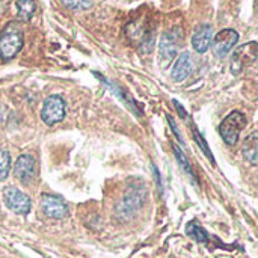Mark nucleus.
Returning <instances> with one entry per match:
<instances>
[{
	"label": "nucleus",
	"instance_id": "nucleus-10",
	"mask_svg": "<svg viewBox=\"0 0 258 258\" xmlns=\"http://www.w3.org/2000/svg\"><path fill=\"white\" fill-rule=\"evenodd\" d=\"M14 174H15V178L21 184L32 183L35 180V177H36V166H35L33 157L29 156V154H21L15 162Z\"/></svg>",
	"mask_w": 258,
	"mask_h": 258
},
{
	"label": "nucleus",
	"instance_id": "nucleus-19",
	"mask_svg": "<svg viewBox=\"0 0 258 258\" xmlns=\"http://www.w3.org/2000/svg\"><path fill=\"white\" fill-rule=\"evenodd\" d=\"M3 8H5V5H3V0H0V14H2V11H3Z\"/></svg>",
	"mask_w": 258,
	"mask_h": 258
},
{
	"label": "nucleus",
	"instance_id": "nucleus-16",
	"mask_svg": "<svg viewBox=\"0 0 258 258\" xmlns=\"http://www.w3.org/2000/svg\"><path fill=\"white\" fill-rule=\"evenodd\" d=\"M172 150H174V154H175V157H177V162L180 163V166L183 168V171L186 172V175L187 177H190V180L195 183L197 181V178H195V174H194V171H192V166L189 165V162L186 160V157H184V154L181 153V150L174 144V147H172Z\"/></svg>",
	"mask_w": 258,
	"mask_h": 258
},
{
	"label": "nucleus",
	"instance_id": "nucleus-3",
	"mask_svg": "<svg viewBox=\"0 0 258 258\" xmlns=\"http://www.w3.org/2000/svg\"><path fill=\"white\" fill-rule=\"evenodd\" d=\"M246 127V116L240 112H231L221 124L219 133L227 145H236L240 132Z\"/></svg>",
	"mask_w": 258,
	"mask_h": 258
},
{
	"label": "nucleus",
	"instance_id": "nucleus-6",
	"mask_svg": "<svg viewBox=\"0 0 258 258\" xmlns=\"http://www.w3.org/2000/svg\"><path fill=\"white\" fill-rule=\"evenodd\" d=\"M3 203L11 212L17 215H27L32 209L30 198L14 186H8L3 189Z\"/></svg>",
	"mask_w": 258,
	"mask_h": 258
},
{
	"label": "nucleus",
	"instance_id": "nucleus-11",
	"mask_svg": "<svg viewBox=\"0 0 258 258\" xmlns=\"http://www.w3.org/2000/svg\"><path fill=\"white\" fill-rule=\"evenodd\" d=\"M192 70H194V56L189 51H183L177 57V60L172 67L171 77L174 82H183L190 76Z\"/></svg>",
	"mask_w": 258,
	"mask_h": 258
},
{
	"label": "nucleus",
	"instance_id": "nucleus-9",
	"mask_svg": "<svg viewBox=\"0 0 258 258\" xmlns=\"http://www.w3.org/2000/svg\"><path fill=\"white\" fill-rule=\"evenodd\" d=\"M255 59H257V42L252 41V42H248V44L239 47L234 51L233 62H231V71L234 74H239L248 63L254 62Z\"/></svg>",
	"mask_w": 258,
	"mask_h": 258
},
{
	"label": "nucleus",
	"instance_id": "nucleus-18",
	"mask_svg": "<svg viewBox=\"0 0 258 258\" xmlns=\"http://www.w3.org/2000/svg\"><path fill=\"white\" fill-rule=\"evenodd\" d=\"M62 5L71 11H86L92 6V0H60Z\"/></svg>",
	"mask_w": 258,
	"mask_h": 258
},
{
	"label": "nucleus",
	"instance_id": "nucleus-17",
	"mask_svg": "<svg viewBox=\"0 0 258 258\" xmlns=\"http://www.w3.org/2000/svg\"><path fill=\"white\" fill-rule=\"evenodd\" d=\"M11 171V154L6 150H0V180H6Z\"/></svg>",
	"mask_w": 258,
	"mask_h": 258
},
{
	"label": "nucleus",
	"instance_id": "nucleus-12",
	"mask_svg": "<svg viewBox=\"0 0 258 258\" xmlns=\"http://www.w3.org/2000/svg\"><path fill=\"white\" fill-rule=\"evenodd\" d=\"M213 41V29L210 24H201L197 27L192 36V45L197 53H206Z\"/></svg>",
	"mask_w": 258,
	"mask_h": 258
},
{
	"label": "nucleus",
	"instance_id": "nucleus-5",
	"mask_svg": "<svg viewBox=\"0 0 258 258\" xmlns=\"http://www.w3.org/2000/svg\"><path fill=\"white\" fill-rule=\"evenodd\" d=\"M65 100L60 95H50L44 100L42 109H41V119L47 125H53L60 122L65 118Z\"/></svg>",
	"mask_w": 258,
	"mask_h": 258
},
{
	"label": "nucleus",
	"instance_id": "nucleus-15",
	"mask_svg": "<svg viewBox=\"0 0 258 258\" xmlns=\"http://www.w3.org/2000/svg\"><path fill=\"white\" fill-rule=\"evenodd\" d=\"M186 234L189 237H192L194 240L200 242V243H207L209 242V234L207 231L197 222V221H192L186 225Z\"/></svg>",
	"mask_w": 258,
	"mask_h": 258
},
{
	"label": "nucleus",
	"instance_id": "nucleus-8",
	"mask_svg": "<svg viewBox=\"0 0 258 258\" xmlns=\"http://www.w3.org/2000/svg\"><path fill=\"white\" fill-rule=\"evenodd\" d=\"M39 204H41L44 215L51 219H63L68 215V207L60 197H56L51 194H44L39 198Z\"/></svg>",
	"mask_w": 258,
	"mask_h": 258
},
{
	"label": "nucleus",
	"instance_id": "nucleus-13",
	"mask_svg": "<svg viewBox=\"0 0 258 258\" xmlns=\"http://www.w3.org/2000/svg\"><path fill=\"white\" fill-rule=\"evenodd\" d=\"M243 156L245 159L252 165L255 166L258 162V135L254 132L251 133L246 141H245V145H243Z\"/></svg>",
	"mask_w": 258,
	"mask_h": 258
},
{
	"label": "nucleus",
	"instance_id": "nucleus-2",
	"mask_svg": "<svg viewBox=\"0 0 258 258\" xmlns=\"http://www.w3.org/2000/svg\"><path fill=\"white\" fill-rule=\"evenodd\" d=\"M147 200V187L144 183H132L124 192L121 203L116 207V213L119 218L125 219L135 215Z\"/></svg>",
	"mask_w": 258,
	"mask_h": 258
},
{
	"label": "nucleus",
	"instance_id": "nucleus-7",
	"mask_svg": "<svg viewBox=\"0 0 258 258\" xmlns=\"http://www.w3.org/2000/svg\"><path fill=\"white\" fill-rule=\"evenodd\" d=\"M237 41H239V33L234 29H224L216 36H213L212 41L213 53L216 54V57L222 59L234 48Z\"/></svg>",
	"mask_w": 258,
	"mask_h": 258
},
{
	"label": "nucleus",
	"instance_id": "nucleus-4",
	"mask_svg": "<svg viewBox=\"0 0 258 258\" xmlns=\"http://www.w3.org/2000/svg\"><path fill=\"white\" fill-rule=\"evenodd\" d=\"M180 39H181V30L178 27L163 32V35L160 38V48H159L160 50V54H159L160 65L163 68H166L177 56L178 47H180Z\"/></svg>",
	"mask_w": 258,
	"mask_h": 258
},
{
	"label": "nucleus",
	"instance_id": "nucleus-14",
	"mask_svg": "<svg viewBox=\"0 0 258 258\" xmlns=\"http://www.w3.org/2000/svg\"><path fill=\"white\" fill-rule=\"evenodd\" d=\"M36 11V3L33 0H17V17L20 21H29Z\"/></svg>",
	"mask_w": 258,
	"mask_h": 258
},
{
	"label": "nucleus",
	"instance_id": "nucleus-1",
	"mask_svg": "<svg viewBox=\"0 0 258 258\" xmlns=\"http://www.w3.org/2000/svg\"><path fill=\"white\" fill-rule=\"evenodd\" d=\"M24 45V35L18 23L11 21L0 33V57L3 60L14 59Z\"/></svg>",
	"mask_w": 258,
	"mask_h": 258
}]
</instances>
